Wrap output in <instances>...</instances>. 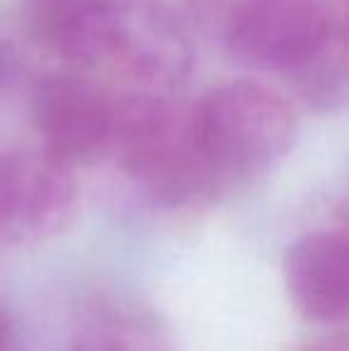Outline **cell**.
<instances>
[{
    "mask_svg": "<svg viewBox=\"0 0 349 351\" xmlns=\"http://www.w3.org/2000/svg\"><path fill=\"white\" fill-rule=\"evenodd\" d=\"M191 120L220 186L263 175L297 136V117L285 96L247 79L210 88L191 110Z\"/></svg>",
    "mask_w": 349,
    "mask_h": 351,
    "instance_id": "3957f363",
    "label": "cell"
},
{
    "mask_svg": "<svg viewBox=\"0 0 349 351\" xmlns=\"http://www.w3.org/2000/svg\"><path fill=\"white\" fill-rule=\"evenodd\" d=\"M80 204L75 167L48 148L0 153V244L29 246L60 234Z\"/></svg>",
    "mask_w": 349,
    "mask_h": 351,
    "instance_id": "5b68a950",
    "label": "cell"
},
{
    "mask_svg": "<svg viewBox=\"0 0 349 351\" xmlns=\"http://www.w3.org/2000/svg\"><path fill=\"white\" fill-rule=\"evenodd\" d=\"M285 285L294 308L313 323H340L349 301V241L345 230H313L285 256Z\"/></svg>",
    "mask_w": 349,
    "mask_h": 351,
    "instance_id": "52a82bcc",
    "label": "cell"
},
{
    "mask_svg": "<svg viewBox=\"0 0 349 351\" xmlns=\"http://www.w3.org/2000/svg\"><path fill=\"white\" fill-rule=\"evenodd\" d=\"M65 62L117 79L134 91H165L184 79L191 46L180 19L158 0H103L80 29Z\"/></svg>",
    "mask_w": 349,
    "mask_h": 351,
    "instance_id": "7a4b0ae2",
    "label": "cell"
},
{
    "mask_svg": "<svg viewBox=\"0 0 349 351\" xmlns=\"http://www.w3.org/2000/svg\"><path fill=\"white\" fill-rule=\"evenodd\" d=\"M294 351H349L347 349V339L345 337H328V339H318V342H309L304 347L294 349Z\"/></svg>",
    "mask_w": 349,
    "mask_h": 351,
    "instance_id": "30bf717a",
    "label": "cell"
},
{
    "mask_svg": "<svg viewBox=\"0 0 349 351\" xmlns=\"http://www.w3.org/2000/svg\"><path fill=\"white\" fill-rule=\"evenodd\" d=\"M0 72H3V53H0Z\"/></svg>",
    "mask_w": 349,
    "mask_h": 351,
    "instance_id": "8fae6325",
    "label": "cell"
},
{
    "mask_svg": "<svg viewBox=\"0 0 349 351\" xmlns=\"http://www.w3.org/2000/svg\"><path fill=\"white\" fill-rule=\"evenodd\" d=\"M345 38L342 12L333 0H244L225 32L239 65L287 79Z\"/></svg>",
    "mask_w": 349,
    "mask_h": 351,
    "instance_id": "277c9868",
    "label": "cell"
},
{
    "mask_svg": "<svg viewBox=\"0 0 349 351\" xmlns=\"http://www.w3.org/2000/svg\"><path fill=\"white\" fill-rule=\"evenodd\" d=\"M115 117L117 91L77 74L48 77L34 93V122L43 148L72 167L110 158Z\"/></svg>",
    "mask_w": 349,
    "mask_h": 351,
    "instance_id": "8992f818",
    "label": "cell"
},
{
    "mask_svg": "<svg viewBox=\"0 0 349 351\" xmlns=\"http://www.w3.org/2000/svg\"><path fill=\"white\" fill-rule=\"evenodd\" d=\"M14 347V325L8 311L0 306V351H12Z\"/></svg>",
    "mask_w": 349,
    "mask_h": 351,
    "instance_id": "9c48e42d",
    "label": "cell"
},
{
    "mask_svg": "<svg viewBox=\"0 0 349 351\" xmlns=\"http://www.w3.org/2000/svg\"><path fill=\"white\" fill-rule=\"evenodd\" d=\"M110 158L158 206H194L220 189L196 141L191 110L156 91H117Z\"/></svg>",
    "mask_w": 349,
    "mask_h": 351,
    "instance_id": "6da1fadb",
    "label": "cell"
},
{
    "mask_svg": "<svg viewBox=\"0 0 349 351\" xmlns=\"http://www.w3.org/2000/svg\"><path fill=\"white\" fill-rule=\"evenodd\" d=\"M67 351H132L120 335L110 330H88L70 344Z\"/></svg>",
    "mask_w": 349,
    "mask_h": 351,
    "instance_id": "ba28073f",
    "label": "cell"
}]
</instances>
